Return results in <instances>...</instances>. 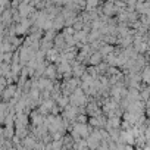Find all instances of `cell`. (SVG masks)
Returning a JSON list of instances; mask_svg holds the SVG:
<instances>
[{
	"instance_id": "1",
	"label": "cell",
	"mask_w": 150,
	"mask_h": 150,
	"mask_svg": "<svg viewBox=\"0 0 150 150\" xmlns=\"http://www.w3.org/2000/svg\"><path fill=\"white\" fill-rule=\"evenodd\" d=\"M44 121H46V118L38 112V109H35V110H33L31 112V115H30V122H31V127H34V128H37V127H41V125H44Z\"/></svg>"
},
{
	"instance_id": "2",
	"label": "cell",
	"mask_w": 150,
	"mask_h": 150,
	"mask_svg": "<svg viewBox=\"0 0 150 150\" xmlns=\"http://www.w3.org/2000/svg\"><path fill=\"white\" fill-rule=\"evenodd\" d=\"M16 91H18V86H16V84H12V86L6 87V88L2 91V102H8V103H9V102L15 97Z\"/></svg>"
},
{
	"instance_id": "3",
	"label": "cell",
	"mask_w": 150,
	"mask_h": 150,
	"mask_svg": "<svg viewBox=\"0 0 150 150\" xmlns=\"http://www.w3.org/2000/svg\"><path fill=\"white\" fill-rule=\"evenodd\" d=\"M105 62V57L102 56V53L100 52H94L91 56H90V59H88V62H87V66H99L100 63H103Z\"/></svg>"
},
{
	"instance_id": "4",
	"label": "cell",
	"mask_w": 150,
	"mask_h": 150,
	"mask_svg": "<svg viewBox=\"0 0 150 150\" xmlns=\"http://www.w3.org/2000/svg\"><path fill=\"white\" fill-rule=\"evenodd\" d=\"M121 124H122V118H119V116L108 118L106 129H108V131H110V129H121Z\"/></svg>"
},
{
	"instance_id": "5",
	"label": "cell",
	"mask_w": 150,
	"mask_h": 150,
	"mask_svg": "<svg viewBox=\"0 0 150 150\" xmlns=\"http://www.w3.org/2000/svg\"><path fill=\"white\" fill-rule=\"evenodd\" d=\"M115 49H116V46H112V44H106V43H103V46L100 47V53H102V56L103 57H108L109 54H112V53H115Z\"/></svg>"
},
{
	"instance_id": "6",
	"label": "cell",
	"mask_w": 150,
	"mask_h": 150,
	"mask_svg": "<svg viewBox=\"0 0 150 150\" xmlns=\"http://www.w3.org/2000/svg\"><path fill=\"white\" fill-rule=\"evenodd\" d=\"M141 99H143L144 103H146L147 100H150V86H146V87H144V90L141 91Z\"/></svg>"
}]
</instances>
